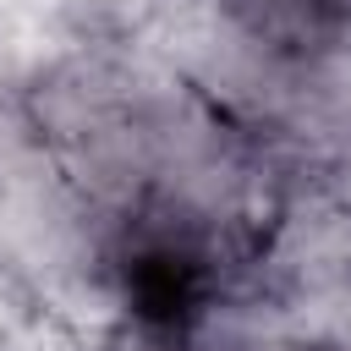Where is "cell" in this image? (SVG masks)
<instances>
[{"label":"cell","instance_id":"6da1fadb","mask_svg":"<svg viewBox=\"0 0 351 351\" xmlns=\"http://www.w3.org/2000/svg\"><path fill=\"white\" fill-rule=\"evenodd\" d=\"M324 335L335 340V351H351V307H346V313H340V318H335V324H329Z\"/></svg>","mask_w":351,"mask_h":351}]
</instances>
